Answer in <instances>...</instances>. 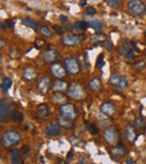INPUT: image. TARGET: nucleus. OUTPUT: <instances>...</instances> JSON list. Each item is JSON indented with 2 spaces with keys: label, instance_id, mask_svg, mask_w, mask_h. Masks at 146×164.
<instances>
[{
  "label": "nucleus",
  "instance_id": "obj_49",
  "mask_svg": "<svg viewBox=\"0 0 146 164\" xmlns=\"http://www.w3.org/2000/svg\"><path fill=\"white\" fill-rule=\"evenodd\" d=\"M66 157H68V160H70V159H72V157H73V151H72V150L68 152V154H66Z\"/></svg>",
  "mask_w": 146,
  "mask_h": 164
},
{
  "label": "nucleus",
  "instance_id": "obj_23",
  "mask_svg": "<svg viewBox=\"0 0 146 164\" xmlns=\"http://www.w3.org/2000/svg\"><path fill=\"white\" fill-rule=\"evenodd\" d=\"M88 23H86L84 20H78L74 21L73 24V31H75L77 33H81V31H86L88 29Z\"/></svg>",
  "mask_w": 146,
  "mask_h": 164
},
{
  "label": "nucleus",
  "instance_id": "obj_15",
  "mask_svg": "<svg viewBox=\"0 0 146 164\" xmlns=\"http://www.w3.org/2000/svg\"><path fill=\"white\" fill-rule=\"evenodd\" d=\"M36 112H37V116L39 118L42 119H47L49 117V107L47 104H41V105L37 106L36 108Z\"/></svg>",
  "mask_w": 146,
  "mask_h": 164
},
{
  "label": "nucleus",
  "instance_id": "obj_52",
  "mask_svg": "<svg viewBox=\"0 0 146 164\" xmlns=\"http://www.w3.org/2000/svg\"><path fill=\"white\" fill-rule=\"evenodd\" d=\"M86 4H87V0H80L81 7H86Z\"/></svg>",
  "mask_w": 146,
  "mask_h": 164
},
{
  "label": "nucleus",
  "instance_id": "obj_2",
  "mask_svg": "<svg viewBox=\"0 0 146 164\" xmlns=\"http://www.w3.org/2000/svg\"><path fill=\"white\" fill-rule=\"evenodd\" d=\"M14 112V104L9 99H7V98H2L0 100V122H4L8 118H11V116H13Z\"/></svg>",
  "mask_w": 146,
  "mask_h": 164
},
{
  "label": "nucleus",
  "instance_id": "obj_16",
  "mask_svg": "<svg viewBox=\"0 0 146 164\" xmlns=\"http://www.w3.org/2000/svg\"><path fill=\"white\" fill-rule=\"evenodd\" d=\"M36 77H37V72H36L34 67H26L23 70V79L25 81H33L36 79Z\"/></svg>",
  "mask_w": 146,
  "mask_h": 164
},
{
  "label": "nucleus",
  "instance_id": "obj_24",
  "mask_svg": "<svg viewBox=\"0 0 146 164\" xmlns=\"http://www.w3.org/2000/svg\"><path fill=\"white\" fill-rule=\"evenodd\" d=\"M125 130H126L127 140H128L129 142H135L136 138H137V135H136V133H135V128L130 125H127L126 126Z\"/></svg>",
  "mask_w": 146,
  "mask_h": 164
},
{
  "label": "nucleus",
  "instance_id": "obj_43",
  "mask_svg": "<svg viewBox=\"0 0 146 164\" xmlns=\"http://www.w3.org/2000/svg\"><path fill=\"white\" fill-rule=\"evenodd\" d=\"M44 45H45V41H44V39L36 38V41H35V46H36L37 49H42Z\"/></svg>",
  "mask_w": 146,
  "mask_h": 164
},
{
  "label": "nucleus",
  "instance_id": "obj_5",
  "mask_svg": "<svg viewBox=\"0 0 146 164\" xmlns=\"http://www.w3.org/2000/svg\"><path fill=\"white\" fill-rule=\"evenodd\" d=\"M84 36L82 34H66L62 37V44L65 47H74L83 42Z\"/></svg>",
  "mask_w": 146,
  "mask_h": 164
},
{
  "label": "nucleus",
  "instance_id": "obj_47",
  "mask_svg": "<svg viewBox=\"0 0 146 164\" xmlns=\"http://www.w3.org/2000/svg\"><path fill=\"white\" fill-rule=\"evenodd\" d=\"M130 47H132V49L134 52H141V49L137 47V45H136V43L134 41H130Z\"/></svg>",
  "mask_w": 146,
  "mask_h": 164
},
{
  "label": "nucleus",
  "instance_id": "obj_25",
  "mask_svg": "<svg viewBox=\"0 0 146 164\" xmlns=\"http://www.w3.org/2000/svg\"><path fill=\"white\" fill-rule=\"evenodd\" d=\"M68 88H69L68 83L63 80H57L55 83L53 84V89H54V91H59V92H64V91L68 90Z\"/></svg>",
  "mask_w": 146,
  "mask_h": 164
},
{
  "label": "nucleus",
  "instance_id": "obj_51",
  "mask_svg": "<svg viewBox=\"0 0 146 164\" xmlns=\"http://www.w3.org/2000/svg\"><path fill=\"white\" fill-rule=\"evenodd\" d=\"M57 163H59V164H68V162H66L65 160H62V159H59V160H57Z\"/></svg>",
  "mask_w": 146,
  "mask_h": 164
},
{
  "label": "nucleus",
  "instance_id": "obj_10",
  "mask_svg": "<svg viewBox=\"0 0 146 164\" xmlns=\"http://www.w3.org/2000/svg\"><path fill=\"white\" fill-rule=\"evenodd\" d=\"M52 86V81L49 77H42L37 81L36 83V89L38 91V93L41 94H46L49 92V88Z\"/></svg>",
  "mask_w": 146,
  "mask_h": 164
},
{
  "label": "nucleus",
  "instance_id": "obj_39",
  "mask_svg": "<svg viewBox=\"0 0 146 164\" xmlns=\"http://www.w3.org/2000/svg\"><path fill=\"white\" fill-rule=\"evenodd\" d=\"M41 33H42V35L49 37V36L52 35V29L49 26H41Z\"/></svg>",
  "mask_w": 146,
  "mask_h": 164
},
{
  "label": "nucleus",
  "instance_id": "obj_44",
  "mask_svg": "<svg viewBox=\"0 0 146 164\" xmlns=\"http://www.w3.org/2000/svg\"><path fill=\"white\" fill-rule=\"evenodd\" d=\"M52 28L56 31V33H57V34H59V35H63V34H64V29H63L62 26H59V25H53Z\"/></svg>",
  "mask_w": 146,
  "mask_h": 164
},
{
  "label": "nucleus",
  "instance_id": "obj_22",
  "mask_svg": "<svg viewBox=\"0 0 146 164\" xmlns=\"http://www.w3.org/2000/svg\"><path fill=\"white\" fill-rule=\"evenodd\" d=\"M89 88H90L92 91H98L100 90L101 87H102V82H101L100 78H92L90 81H89Z\"/></svg>",
  "mask_w": 146,
  "mask_h": 164
},
{
  "label": "nucleus",
  "instance_id": "obj_37",
  "mask_svg": "<svg viewBox=\"0 0 146 164\" xmlns=\"http://www.w3.org/2000/svg\"><path fill=\"white\" fill-rule=\"evenodd\" d=\"M133 67L134 69H136V70H143V69H145L146 67V61H144V60H142V61H138V62H136L135 64H133Z\"/></svg>",
  "mask_w": 146,
  "mask_h": 164
},
{
  "label": "nucleus",
  "instance_id": "obj_3",
  "mask_svg": "<svg viewBox=\"0 0 146 164\" xmlns=\"http://www.w3.org/2000/svg\"><path fill=\"white\" fill-rule=\"evenodd\" d=\"M127 10L136 17H141L146 14V5L142 0H129L127 2Z\"/></svg>",
  "mask_w": 146,
  "mask_h": 164
},
{
  "label": "nucleus",
  "instance_id": "obj_17",
  "mask_svg": "<svg viewBox=\"0 0 146 164\" xmlns=\"http://www.w3.org/2000/svg\"><path fill=\"white\" fill-rule=\"evenodd\" d=\"M56 122L59 124L62 128H66V129H72L74 127V124H73V120L69 118H65L63 117L62 115H57L56 116Z\"/></svg>",
  "mask_w": 146,
  "mask_h": 164
},
{
  "label": "nucleus",
  "instance_id": "obj_46",
  "mask_svg": "<svg viewBox=\"0 0 146 164\" xmlns=\"http://www.w3.org/2000/svg\"><path fill=\"white\" fill-rule=\"evenodd\" d=\"M29 151H31L29 146H24V147H23V148H21V154H23V156H27L28 153H29Z\"/></svg>",
  "mask_w": 146,
  "mask_h": 164
},
{
  "label": "nucleus",
  "instance_id": "obj_53",
  "mask_svg": "<svg viewBox=\"0 0 146 164\" xmlns=\"http://www.w3.org/2000/svg\"><path fill=\"white\" fill-rule=\"evenodd\" d=\"M5 47V42H4V39L1 38L0 39V49H4Z\"/></svg>",
  "mask_w": 146,
  "mask_h": 164
},
{
  "label": "nucleus",
  "instance_id": "obj_41",
  "mask_svg": "<svg viewBox=\"0 0 146 164\" xmlns=\"http://www.w3.org/2000/svg\"><path fill=\"white\" fill-rule=\"evenodd\" d=\"M124 57H125V60H126V61H128V62H130V61H134V60L136 59V53L132 49V51H129V52L127 53V54H126Z\"/></svg>",
  "mask_w": 146,
  "mask_h": 164
},
{
  "label": "nucleus",
  "instance_id": "obj_35",
  "mask_svg": "<svg viewBox=\"0 0 146 164\" xmlns=\"http://www.w3.org/2000/svg\"><path fill=\"white\" fill-rule=\"evenodd\" d=\"M11 119H13L15 122H21L24 120V115H23V112L15 110V112L13 114V116H11Z\"/></svg>",
  "mask_w": 146,
  "mask_h": 164
},
{
  "label": "nucleus",
  "instance_id": "obj_34",
  "mask_svg": "<svg viewBox=\"0 0 146 164\" xmlns=\"http://www.w3.org/2000/svg\"><path fill=\"white\" fill-rule=\"evenodd\" d=\"M104 65V53H101L99 54V56L97 57V61H96V67H97L98 70H100L102 69Z\"/></svg>",
  "mask_w": 146,
  "mask_h": 164
},
{
  "label": "nucleus",
  "instance_id": "obj_55",
  "mask_svg": "<svg viewBox=\"0 0 146 164\" xmlns=\"http://www.w3.org/2000/svg\"><path fill=\"white\" fill-rule=\"evenodd\" d=\"M145 44H146V42H145Z\"/></svg>",
  "mask_w": 146,
  "mask_h": 164
},
{
  "label": "nucleus",
  "instance_id": "obj_42",
  "mask_svg": "<svg viewBox=\"0 0 146 164\" xmlns=\"http://www.w3.org/2000/svg\"><path fill=\"white\" fill-rule=\"evenodd\" d=\"M97 14V9L92 6H89V7H86V15L87 16H94Z\"/></svg>",
  "mask_w": 146,
  "mask_h": 164
},
{
  "label": "nucleus",
  "instance_id": "obj_28",
  "mask_svg": "<svg viewBox=\"0 0 146 164\" xmlns=\"http://www.w3.org/2000/svg\"><path fill=\"white\" fill-rule=\"evenodd\" d=\"M88 25L90 26V28H92L93 31H98V33L102 31V28H104V24L98 19H91V20L88 21Z\"/></svg>",
  "mask_w": 146,
  "mask_h": 164
},
{
  "label": "nucleus",
  "instance_id": "obj_40",
  "mask_svg": "<svg viewBox=\"0 0 146 164\" xmlns=\"http://www.w3.org/2000/svg\"><path fill=\"white\" fill-rule=\"evenodd\" d=\"M108 6L112 9H117L120 6V0H109L108 1Z\"/></svg>",
  "mask_w": 146,
  "mask_h": 164
},
{
  "label": "nucleus",
  "instance_id": "obj_7",
  "mask_svg": "<svg viewBox=\"0 0 146 164\" xmlns=\"http://www.w3.org/2000/svg\"><path fill=\"white\" fill-rule=\"evenodd\" d=\"M127 153H128V150H127V147L122 143L117 144L116 146H112L111 148L109 150V155L111 157V160H114V161H119L120 159L126 156Z\"/></svg>",
  "mask_w": 146,
  "mask_h": 164
},
{
  "label": "nucleus",
  "instance_id": "obj_1",
  "mask_svg": "<svg viewBox=\"0 0 146 164\" xmlns=\"http://www.w3.org/2000/svg\"><path fill=\"white\" fill-rule=\"evenodd\" d=\"M20 140V134L15 129L6 130L1 136V145L5 148H9L10 146H14Z\"/></svg>",
  "mask_w": 146,
  "mask_h": 164
},
{
  "label": "nucleus",
  "instance_id": "obj_11",
  "mask_svg": "<svg viewBox=\"0 0 146 164\" xmlns=\"http://www.w3.org/2000/svg\"><path fill=\"white\" fill-rule=\"evenodd\" d=\"M60 57H61L60 52L57 49H47L45 52H44V54H43L44 61H45L46 63H51V64L55 63L57 60H60Z\"/></svg>",
  "mask_w": 146,
  "mask_h": 164
},
{
  "label": "nucleus",
  "instance_id": "obj_32",
  "mask_svg": "<svg viewBox=\"0 0 146 164\" xmlns=\"http://www.w3.org/2000/svg\"><path fill=\"white\" fill-rule=\"evenodd\" d=\"M84 125L87 126V129L90 132L91 135H97L98 132H99V129H98V127L94 124H90V122H88L87 120H84Z\"/></svg>",
  "mask_w": 146,
  "mask_h": 164
},
{
  "label": "nucleus",
  "instance_id": "obj_31",
  "mask_svg": "<svg viewBox=\"0 0 146 164\" xmlns=\"http://www.w3.org/2000/svg\"><path fill=\"white\" fill-rule=\"evenodd\" d=\"M77 60H78V62H79V64H80L81 69L84 67L86 65H87L88 67H90V64H89V62H88L87 54H79V56H78Z\"/></svg>",
  "mask_w": 146,
  "mask_h": 164
},
{
  "label": "nucleus",
  "instance_id": "obj_19",
  "mask_svg": "<svg viewBox=\"0 0 146 164\" xmlns=\"http://www.w3.org/2000/svg\"><path fill=\"white\" fill-rule=\"evenodd\" d=\"M106 41H107V36L104 35V34H102V33H96V34H93L90 37L89 43L92 44V45H98V44H102Z\"/></svg>",
  "mask_w": 146,
  "mask_h": 164
},
{
  "label": "nucleus",
  "instance_id": "obj_12",
  "mask_svg": "<svg viewBox=\"0 0 146 164\" xmlns=\"http://www.w3.org/2000/svg\"><path fill=\"white\" fill-rule=\"evenodd\" d=\"M104 138L108 144H115L118 140V133L114 127H107L104 130Z\"/></svg>",
  "mask_w": 146,
  "mask_h": 164
},
{
  "label": "nucleus",
  "instance_id": "obj_9",
  "mask_svg": "<svg viewBox=\"0 0 146 164\" xmlns=\"http://www.w3.org/2000/svg\"><path fill=\"white\" fill-rule=\"evenodd\" d=\"M49 71H51V73H52L53 77L55 78V79H57V80H63V79L66 77V73H68L64 65H62V64L59 62H55V63H53V64H51Z\"/></svg>",
  "mask_w": 146,
  "mask_h": 164
},
{
  "label": "nucleus",
  "instance_id": "obj_20",
  "mask_svg": "<svg viewBox=\"0 0 146 164\" xmlns=\"http://www.w3.org/2000/svg\"><path fill=\"white\" fill-rule=\"evenodd\" d=\"M10 163L11 164H21V154L18 148H13L10 150Z\"/></svg>",
  "mask_w": 146,
  "mask_h": 164
},
{
  "label": "nucleus",
  "instance_id": "obj_54",
  "mask_svg": "<svg viewBox=\"0 0 146 164\" xmlns=\"http://www.w3.org/2000/svg\"><path fill=\"white\" fill-rule=\"evenodd\" d=\"M79 162H80V164H86V160H84L83 157H80V159H79Z\"/></svg>",
  "mask_w": 146,
  "mask_h": 164
},
{
  "label": "nucleus",
  "instance_id": "obj_13",
  "mask_svg": "<svg viewBox=\"0 0 146 164\" xmlns=\"http://www.w3.org/2000/svg\"><path fill=\"white\" fill-rule=\"evenodd\" d=\"M61 132H62V127H61L59 124H49V125L46 126V128H45L46 136H49V137L59 136L60 134H61Z\"/></svg>",
  "mask_w": 146,
  "mask_h": 164
},
{
  "label": "nucleus",
  "instance_id": "obj_8",
  "mask_svg": "<svg viewBox=\"0 0 146 164\" xmlns=\"http://www.w3.org/2000/svg\"><path fill=\"white\" fill-rule=\"evenodd\" d=\"M60 115H62L65 118L71 119V120H74L78 117V111L75 109V106L73 104H70V102H66V104L62 105L60 107Z\"/></svg>",
  "mask_w": 146,
  "mask_h": 164
},
{
  "label": "nucleus",
  "instance_id": "obj_27",
  "mask_svg": "<svg viewBox=\"0 0 146 164\" xmlns=\"http://www.w3.org/2000/svg\"><path fill=\"white\" fill-rule=\"evenodd\" d=\"M11 86H13V81H11L10 78H7V77L2 78V80H1V91L4 93H7L8 90L11 88Z\"/></svg>",
  "mask_w": 146,
  "mask_h": 164
},
{
  "label": "nucleus",
  "instance_id": "obj_33",
  "mask_svg": "<svg viewBox=\"0 0 146 164\" xmlns=\"http://www.w3.org/2000/svg\"><path fill=\"white\" fill-rule=\"evenodd\" d=\"M15 23L11 19H7V20L2 21L1 24H0V28H1V31H8L9 28H13L14 27Z\"/></svg>",
  "mask_w": 146,
  "mask_h": 164
},
{
  "label": "nucleus",
  "instance_id": "obj_36",
  "mask_svg": "<svg viewBox=\"0 0 146 164\" xmlns=\"http://www.w3.org/2000/svg\"><path fill=\"white\" fill-rule=\"evenodd\" d=\"M119 80H120V75L114 73L110 75V78H109V83L111 84V86H114V87H116V86L118 84Z\"/></svg>",
  "mask_w": 146,
  "mask_h": 164
},
{
  "label": "nucleus",
  "instance_id": "obj_50",
  "mask_svg": "<svg viewBox=\"0 0 146 164\" xmlns=\"http://www.w3.org/2000/svg\"><path fill=\"white\" fill-rule=\"evenodd\" d=\"M126 164H134V161H133L132 157H127L126 159Z\"/></svg>",
  "mask_w": 146,
  "mask_h": 164
},
{
  "label": "nucleus",
  "instance_id": "obj_6",
  "mask_svg": "<svg viewBox=\"0 0 146 164\" xmlns=\"http://www.w3.org/2000/svg\"><path fill=\"white\" fill-rule=\"evenodd\" d=\"M64 67H65L66 72L70 74V75H78V74L81 72V67L79 62H78L77 59H74L72 56L70 57H66L64 60Z\"/></svg>",
  "mask_w": 146,
  "mask_h": 164
},
{
  "label": "nucleus",
  "instance_id": "obj_38",
  "mask_svg": "<svg viewBox=\"0 0 146 164\" xmlns=\"http://www.w3.org/2000/svg\"><path fill=\"white\" fill-rule=\"evenodd\" d=\"M102 45H104V49H106V51H108V52H111L112 49H115V46H114V43H112L111 41H109V39H107L106 42L102 43Z\"/></svg>",
  "mask_w": 146,
  "mask_h": 164
},
{
  "label": "nucleus",
  "instance_id": "obj_18",
  "mask_svg": "<svg viewBox=\"0 0 146 164\" xmlns=\"http://www.w3.org/2000/svg\"><path fill=\"white\" fill-rule=\"evenodd\" d=\"M100 111L106 116H112L116 112V107L111 102H104L100 106Z\"/></svg>",
  "mask_w": 146,
  "mask_h": 164
},
{
  "label": "nucleus",
  "instance_id": "obj_29",
  "mask_svg": "<svg viewBox=\"0 0 146 164\" xmlns=\"http://www.w3.org/2000/svg\"><path fill=\"white\" fill-rule=\"evenodd\" d=\"M66 99V96L63 92H59V91H55L52 96V100L54 104H61Z\"/></svg>",
  "mask_w": 146,
  "mask_h": 164
},
{
  "label": "nucleus",
  "instance_id": "obj_30",
  "mask_svg": "<svg viewBox=\"0 0 146 164\" xmlns=\"http://www.w3.org/2000/svg\"><path fill=\"white\" fill-rule=\"evenodd\" d=\"M127 87H128V80L126 79V77H120V80H119L118 84L116 86V89L119 91H122V90H125V89H127Z\"/></svg>",
  "mask_w": 146,
  "mask_h": 164
},
{
  "label": "nucleus",
  "instance_id": "obj_14",
  "mask_svg": "<svg viewBox=\"0 0 146 164\" xmlns=\"http://www.w3.org/2000/svg\"><path fill=\"white\" fill-rule=\"evenodd\" d=\"M117 51H118V53L120 54V55L125 56L129 51H132L130 42L126 38L120 39V41H119V44H118V47H117Z\"/></svg>",
  "mask_w": 146,
  "mask_h": 164
},
{
  "label": "nucleus",
  "instance_id": "obj_21",
  "mask_svg": "<svg viewBox=\"0 0 146 164\" xmlns=\"http://www.w3.org/2000/svg\"><path fill=\"white\" fill-rule=\"evenodd\" d=\"M21 23H23V25L27 26L28 28H31L33 31H37L39 28L38 21H36L35 19H31V18H29V17L23 18V19H21Z\"/></svg>",
  "mask_w": 146,
  "mask_h": 164
},
{
  "label": "nucleus",
  "instance_id": "obj_26",
  "mask_svg": "<svg viewBox=\"0 0 146 164\" xmlns=\"http://www.w3.org/2000/svg\"><path fill=\"white\" fill-rule=\"evenodd\" d=\"M134 128L138 130H145L146 129V122L143 117H136L134 119Z\"/></svg>",
  "mask_w": 146,
  "mask_h": 164
},
{
  "label": "nucleus",
  "instance_id": "obj_48",
  "mask_svg": "<svg viewBox=\"0 0 146 164\" xmlns=\"http://www.w3.org/2000/svg\"><path fill=\"white\" fill-rule=\"evenodd\" d=\"M60 20L62 21V23H68L69 21V17L64 16V15H60Z\"/></svg>",
  "mask_w": 146,
  "mask_h": 164
},
{
  "label": "nucleus",
  "instance_id": "obj_45",
  "mask_svg": "<svg viewBox=\"0 0 146 164\" xmlns=\"http://www.w3.org/2000/svg\"><path fill=\"white\" fill-rule=\"evenodd\" d=\"M70 142L72 143V145H73V146H80V144H81L80 140H79L78 137H75V136L70 137Z\"/></svg>",
  "mask_w": 146,
  "mask_h": 164
},
{
  "label": "nucleus",
  "instance_id": "obj_4",
  "mask_svg": "<svg viewBox=\"0 0 146 164\" xmlns=\"http://www.w3.org/2000/svg\"><path fill=\"white\" fill-rule=\"evenodd\" d=\"M66 92H68V96L70 98L75 99V100H82L86 98V91L82 88V86L78 82H73L70 84Z\"/></svg>",
  "mask_w": 146,
  "mask_h": 164
}]
</instances>
